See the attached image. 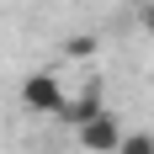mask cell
Segmentation results:
<instances>
[{"mask_svg": "<svg viewBox=\"0 0 154 154\" xmlns=\"http://www.w3.org/2000/svg\"><path fill=\"white\" fill-rule=\"evenodd\" d=\"M64 101H69V91H64V80L53 75V69H37V75L21 80V106H27L32 117H59Z\"/></svg>", "mask_w": 154, "mask_h": 154, "instance_id": "6da1fadb", "label": "cell"}, {"mask_svg": "<svg viewBox=\"0 0 154 154\" xmlns=\"http://www.w3.org/2000/svg\"><path fill=\"white\" fill-rule=\"evenodd\" d=\"M96 117H106V96H101V85L91 80V85H85L80 96H69V101H64V112H59V122H69V128L80 133V128H91Z\"/></svg>", "mask_w": 154, "mask_h": 154, "instance_id": "7a4b0ae2", "label": "cell"}, {"mask_svg": "<svg viewBox=\"0 0 154 154\" xmlns=\"http://www.w3.org/2000/svg\"><path fill=\"white\" fill-rule=\"evenodd\" d=\"M75 138H80V149H91V154H117L128 133H122V122H117V117L106 112V117H96L91 128H80Z\"/></svg>", "mask_w": 154, "mask_h": 154, "instance_id": "3957f363", "label": "cell"}, {"mask_svg": "<svg viewBox=\"0 0 154 154\" xmlns=\"http://www.w3.org/2000/svg\"><path fill=\"white\" fill-rule=\"evenodd\" d=\"M117 154H154V133H128Z\"/></svg>", "mask_w": 154, "mask_h": 154, "instance_id": "277c9868", "label": "cell"}, {"mask_svg": "<svg viewBox=\"0 0 154 154\" xmlns=\"http://www.w3.org/2000/svg\"><path fill=\"white\" fill-rule=\"evenodd\" d=\"M138 27L154 37V0H143V5H138Z\"/></svg>", "mask_w": 154, "mask_h": 154, "instance_id": "5b68a950", "label": "cell"}]
</instances>
